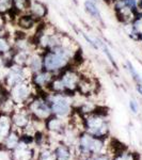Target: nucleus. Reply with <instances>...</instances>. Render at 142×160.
I'll use <instances>...</instances> for the list:
<instances>
[{"label":"nucleus","instance_id":"nucleus-4","mask_svg":"<svg viewBox=\"0 0 142 160\" xmlns=\"http://www.w3.org/2000/svg\"><path fill=\"white\" fill-rule=\"evenodd\" d=\"M99 91V82L94 77L88 76L86 74L81 75V78L77 86L76 94L81 95L82 97H91L97 94Z\"/></svg>","mask_w":142,"mask_h":160},{"label":"nucleus","instance_id":"nucleus-23","mask_svg":"<svg viewBox=\"0 0 142 160\" xmlns=\"http://www.w3.org/2000/svg\"><path fill=\"white\" fill-rule=\"evenodd\" d=\"M114 160H135V154L123 153L121 155H118Z\"/></svg>","mask_w":142,"mask_h":160},{"label":"nucleus","instance_id":"nucleus-32","mask_svg":"<svg viewBox=\"0 0 142 160\" xmlns=\"http://www.w3.org/2000/svg\"><path fill=\"white\" fill-rule=\"evenodd\" d=\"M140 42L142 43V35H141V37H140Z\"/></svg>","mask_w":142,"mask_h":160},{"label":"nucleus","instance_id":"nucleus-30","mask_svg":"<svg viewBox=\"0 0 142 160\" xmlns=\"http://www.w3.org/2000/svg\"><path fill=\"white\" fill-rule=\"evenodd\" d=\"M99 160H108V159H106V158H99Z\"/></svg>","mask_w":142,"mask_h":160},{"label":"nucleus","instance_id":"nucleus-5","mask_svg":"<svg viewBox=\"0 0 142 160\" xmlns=\"http://www.w3.org/2000/svg\"><path fill=\"white\" fill-rule=\"evenodd\" d=\"M53 77H55V75L53 73L42 69V71L32 74L30 78V82L34 87V89L37 90V92H47L48 87L53 81Z\"/></svg>","mask_w":142,"mask_h":160},{"label":"nucleus","instance_id":"nucleus-7","mask_svg":"<svg viewBox=\"0 0 142 160\" xmlns=\"http://www.w3.org/2000/svg\"><path fill=\"white\" fill-rule=\"evenodd\" d=\"M10 117H11L13 127H16L17 129H24L31 122V115L25 106L19 109H17L16 107V109L13 111Z\"/></svg>","mask_w":142,"mask_h":160},{"label":"nucleus","instance_id":"nucleus-2","mask_svg":"<svg viewBox=\"0 0 142 160\" xmlns=\"http://www.w3.org/2000/svg\"><path fill=\"white\" fill-rule=\"evenodd\" d=\"M29 111L31 118L45 122L53 115L49 102L46 97V92H38L25 106Z\"/></svg>","mask_w":142,"mask_h":160},{"label":"nucleus","instance_id":"nucleus-15","mask_svg":"<svg viewBox=\"0 0 142 160\" xmlns=\"http://www.w3.org/2000/svg\"><path fill=\"white\" fill-rule=\"evenodd\" d=\"M29 56H30V52L13 50L12 57H11L12 64H15V65H18V66H26L28 63Z\"/></svg>","mask_w":142,"mask_h":160},{"label":"nucleus","instance_id":"nucleus-26","mask_svg":"<svg viewBox=\"0 0 142 160\" xmlns=\"http://www.w3.org/2000/svg\"><path fill=\"white\" fill-rule=\"evenodd\" d=\"M136 89H137V92L142 96V83H137L136 86Z\"/></svg>","mask_w":142,"mask_h":160},{"label":"nucleus","instance_id":"nucleus-12","mask_svg":"<svg viewBox=\"0 0 142 160\" xmlns=\"http://www.w3.org/2000/svg\"><path fill=\"white\" fill-rule=\"evenodd\" d=\"M32 151L27 148V144H20L13 149V160H32Z\"/></svg>","mask_w":142,"mask_h":160},{"label":"nucleus","instance_id":"nucleus-31","mask_svg":"<svg viewBox=\"0 0 142 160\" xmlns=\"http://www.w3.org/2000/svg\"><path fill=\"white\" fill-rule=\"evenodd\" d=\"M73 1H74V2H75V3H76V4L78 3V1H77V0H73Z\"/></svg>","mask_w":142,"mask_h":160},{"label":"nucleus","instance_id":"nucleus-1","mask_svg":"<svg viewBox=\"0 0 142 160\" xmlns=\"http://www.w3.org/2000/svg\"><path fill=\"white\" fill-rule=\"evenodd\" d=\"M46 97L49 102L53 115L59 118H65L72 115L74 109V95L57 94V93L46 92Z\"/></svg>","mask_w":142,"mask_h":160},{"label":"nucleus","instance_id":"nucleus-8","mask_svg":"<svg viewBox=\"0 0 142 160\" xmlns=\"http://www.w3.org/2000/svg\"><path fill=\"white\" fill-rule=\"evenodd\" d=\"M28 13L37 22H45L48 16V7L41 0H31Z\"/></svg>","mask_w":142,"mask_h":160},{"label":"nucleus","instance_id":"nucleus-10","mask_svg":"<svg viewBox=\"0 0 142 160\" xmlns=\"http://www.w3.org/2000/svg\"><path fill=\"white\" fill-rule=\"evenodd\" d=\"M84 11L88 13L89 16H91L93 19L99 22V24L104 25V22H103V18H102V13L99 11V4L91 1V0H84Z\"/></svg>","mask_w":142,"mask_h":160},{"label":"nucleus","instance_id":"nucleus-6","mask_svg":"<svg viewBox=\"0 0 142 160\" xmlns=\"http://www.w3.org/2000/svg\"><path fill=\"white\" fill-rule=\"evenodd\" d=\"M12 24H14V26H16L17 29L19 31H22V32H25V33H27V34H29L30 31H33V34H34V32L37 31L40 22H37V20L27 12V13H24V14L16 15Z\"/></svg>","mask_w":142,"mask_h":160},{"label":"nucleus","instance_id":"nucleus-18","mask_svg":"<svg viewBox=\"0 0 142 160\" xmlns=\"http://www.w3.org/2000/svg\"><path fill=\"white\" fill-rule=\"evenodd\" d=\"M94 40H95V43H96L97 47H99V49L103 50V52H104V53H105V56L107 57V59L109 60L110 63H111V65L113 66V68H118L117 62H115L114 58H113L112 53L110 52V50H109V48H108V46L106 45V43L103 42V41L100 40L99 38H95Z\"/></svg>","mask_w":142,"mask_h":160},{"label":"nucleus","instance_id":"nucleus-20","mask_svg":"<svg viewBox=\"0 0 142 160\" xmlns=\"http://www.w3.org/2000/svg\"><path fill=\"white\" fill-rule=\"evenodd\" d=\"M55 156L57 160H69L71 158V153L68 148L64 145L58 146L55 152Z\"/></svg>","mask_w":142,"mask_h":160},{"label":"nucleus","instance_id":"nucleus-13","mask_svg":"<svg viewBox=\"0 0 142 160\" xmlns=\"http://www.w3.org/2000/svg\"><path fill=\"white\" fill-rule=\"evenodd\" d=\"M13 52V42L11 34L0 35V55L8 56Z\"/></svg>","mask_w":142,"mask_h":160},{"label":"nucleus","instance_id":"nucleus-27","mask_svg":"<svg viewBox=\"0 0 142 160\" xmlns=\"http://www.w3.org/2000/svg\"><path fill=\"white\" fill-rule=\"evenodd\" d=\"M138 11H142V0H138Z\"/></svg>","mask_w":142,"mask_h":160},{"label":"nucleus","instance_id":"nucleus-9","mask_svg":"<svg viewBox=\"0 0 142 160\" xmlns=\"http://www.w3.org/2000/svg\"><path fill=\"white\" fill-rule=\"evenodd\" d=\"M30 68V71L33 73H37L43 69V51L40 49H35L30 53L28 59L27 65Z\"/></svg>","mask_w":142,"mask_h":160},{"label":"nucleus","instance_id":"nucleus-25","mask_svg":"<svg viewBox=\"0 0 142 160\" xmlns=\"http://www.w3.org/2000/svg\"><path fill=\"white\" fill-rule=\"evenodd\" d=\"M129 108H130V110L133 111L134 113H138L139 106H138V102H137L135 99H130L129 100Z\"/></svg>","mask_w":142,"mask_h":160},{"label":"nucleus","instance_id":"nucleus-19","mask_svg":"<svg viewBox=\"0 0 142 160\" xmlns=\"http://www.w3.org/2000/svg\"><path fill=\"white\" fill-rule=\"evenodd\" d=\"M11 13H13L12 0H0V16L3 18Z\"/></svg>","mask_w":142,"mask_h":160},{"label":"nucleus","instance_id":"nucleus-16","mask_svg":"<svg viewBox=\"0 0 142 160\" xmlns=\"http://www.w3.org/2000/svg\"><path fill=\"white\" fill-rule=\"evenodd\" d=\"M13 2V14L16 16L19 14L27 13L30 7L31 0H12Z\"/></svg>","mask_w":142,"mask_h":160},{"label":"nucleus","instance_id":"nucleus-14","mask_svg":"<svg viewBox=\"0 0 142 160\" xmlns=\"http://www.w3.org/2000/svg\"><path fill=\"white\" fill-rule=\"evenodd\" d=\"M46 122V127L47 129H49L51 131H55V132H59L64 129V123L62 121V118L56 117V115H51L50 118H48Z\"/></svg>","mask_w":142,"mask_h":160},{"label":"nucleus","instance_id":"nucleus-28","mask_svg":"<svg viewBox=\"0 0 142 160\" xmlns=\"http://www.w3.org/2000/svg\"><path fill=\"white\" fill-rule=\"evenodd\" d=\"M103 1H104L105 2V3H107V4H109V6H111V4H112V0H103Z\"/></svg>","mask_w":142,"mask_h":160},{"label":"nucleus","instance_id":"nucleus-22","mask_svg":"<svg viewBox=\"0 0 142 160\" xmlns=\"http://www.w3.org/2000/svg\"><path fill=\"white\" fill-rule=\"evenodd\" d=\"M38 160H57L55 154H53L49 151H44L38 156Z\"/></svg>","mask_w":142,"mask_h":160},{"label":"nucleus","instance_id":"nucleus-21","mask_svg":"<svg viewBox=\"0 0 142 160\" xmlns=\"http://www.w3.org/2000/svg\"><path fill=\"white\" fill-rule=\"evenodd\" d=\"M126 68H127L128 73L130 74L131 78L134 79V81L136 82V83H142V77L141 75L137 72V69L135 68V66L133 65V63H131L130 61H127L126 62Z\"/></svg>","mask_w":142,"mask_h":160},{"label":"nucleus","instance_id":"nucleus-17","mask_svg":"<svg viewBox=\"0 0 142 160\" xmlns=\"http://www.w3.org/2000/svg\"><path fill=\"white\" fill-rule=\"evenodd\" d=\"M19 140H20V138H19V136H18V133H17L15 130L12 129L11 132L8 135V137H7L6 139H4L2 143H3V145H4V148H7V149H14L17 145H18Z\"/></svg>","mask_w":142,"mask_h":160},{"label":"nucleus","instance_id":"nucleus-29","mask_svg":"<svg viewBox=\"0 0 142 160\" xmlns=\"http://www.w3.org/2000/svg\"><path fill=\"white\" fill-rule=\"evenodd\" d=\"M91 1H93V2H95V3H97V4H99L100 0H91Z\"/></svg>","mask_w":142,"mask_h":160},{"label":"nucleus","instance_id":"nucleus-3","mask_svg":"<svg viewBox=\"0 0 142 160\" xmlns=\"http://www.w3.org/2000/svg\"><path fill=\"white\" fill-rule=\"evenodd\" d=\"M10 97L17 107H24L27 102L37 94V90L31 84L29 80H26L9 90Z\"/></svg>","mask_w":142,"mask_h":160},{"label":"nucleus","instance_id":"nucleus-11","mask_svg":"<svg viewBox=\"0 0 142 160\" xmlns=\"http://www.w3.org/2000/svg\"><path fill=\"white\" fill-rule=\"evenodd\" d=\"M12 121L9 114L0 113V143L3 142L12 130Z\"/></svg>","mask_w":142,"mask_h":160},{"label":"nucleus","instance_id":"nucleus-33","mask_svg":"<svg viewBox=\"0 0 142 160\" xmlns=\"http://www.w3.org/2000/svg\"><path fill=\"white\" fill-rule=\"evenodd\" d=\"M1 26H2V25H1Z\"/></svg>","mask_w":142,"mask_h":160},{"label":"nucleus","instance_id":"nucleus-24","mask_svg":"<svg viewBox=\"0 0 142 160\" xmlns=\"http://www.w3.org/2000/svg\"><path fill=\"white\" fill-rule=\"evenodd\" d=\"M11 64L12 63H10V62L8 61L6 58H4V56L0 55V72H1L2 69L9 68V66L11 65Z\"/></svg>","mask_w":142,"mask_h":160}]
</instances>
